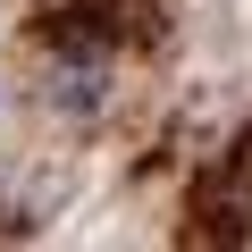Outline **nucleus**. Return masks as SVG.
Here are the masks:
<instances>
[{
	"mask_svg": "<svg viewBox=\"0 0 252 252\" xmlns=\"http://www.w3.org/2000/svg\"><path fill=\"white\" fill-rule=\"evenodd\" d=\"M42 101L59 109V118H101V101H109V59H51V76H42Z\"/></svg>",
	"mask_w": 252,
	"mask_h": 252,
	"instance_id": "obj_1",
	"label": "nucleus"
}]
</instances>
